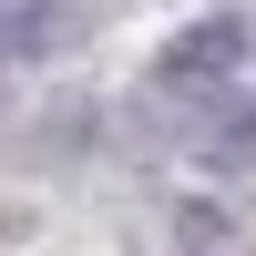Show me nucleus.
Instances as JSON below:
<instances>
[{
    "label": "nucleus",
    "mask_w": 256,
    "mask_h": 256,
    "mask_svg": "<svg viewBox=\"0 0 256 256\" xmlns=\"http://www.w3.org/2000/svg\"><path fill=\"white\" fill-rule=\"evenodd\" d=\"M246 10H205V20H184L174 41H164V62H154V82L164 92H205V82H226V72H246Z\"/></svg>",
    "instance_id": "nucleus-1"
},
{
    "label": "nucleus",
    "mask_w": 256,
    "mask_h": 256,
    "mask_svg": "<svg viewBox=\"0 0 256 256\" xmlns=\"http://www.w3.org/2000/svg\"><path fill=\"white\" fill-rule=\"evenodd\" d=\"M62 20V0H0V52H10V41H41Z\"/></svg>",
    "instance_id": "nucleus-2"
}]
</instances>
